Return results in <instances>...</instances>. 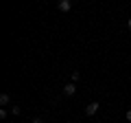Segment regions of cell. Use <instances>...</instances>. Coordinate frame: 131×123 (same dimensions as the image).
<instances>
[{
	"instance_id": "obj_3",
	"label": "cell",
	"mask_w": 131,
	"mask_h": 123,
	"mask_svg": "<svg viewBox=\"0 0 131 123\" xmlns=\"http://www.w3.org/2000/svg\"><path fill=\"white\" fill-rule=\"evenodd\" d=\"M70 9H72L70 0H61V2H59V11H70Z\"/></svg>"
},
{
	"instance_id": "obj_5",
	"label": "cell",
	"mask_w": 131,
	"mask_h": 123,
	"mask_svg": "<svg viewBox=\"0 0 131 123\" xmlns=\"http://www.w3.org/2000/svg\"><path fill=\"white\" fill-rule=\"evenodd\" d=\"M79 79H81V73H79V71H72V84L79 81Z\"/></svg>"
},
{
	"instance_id": "obj_6",
	"label": "cell",
	"mask_w": 131,
	"mask_h": 123,
	"mask_svg": "<svg viewBox=\"0 0 131 123\" xmlns=\"http://www.w3.org/2000/svg\"><path fill=\"white\" fill-rule=\"evenodd\" d=\"M22 110H20V106H11V114H20Z\"/></svg>"
},
{
	"instance_id": "obj_2",
	"label": "cell",
	"mask_w": 131,
	"mask_h": 123,
	"mask_svg": "<svg viewBox=\"0 0 131 123\" xmlns=\"http://www.w3.org/2000/svg\"><path fill=\"white\" fill-rule=\"evenodd\" d=\"M77 92V84H66V88H63V95L66 97H72Z\"/></svg>"
},
{
	"instance_id": "obj_7",
	"label": "cell",
	"mask_w": 131,
	"mask_h": 123,
	"mask_svg": "<svg viewBox=\"0 0 131 123\" xmlns=\"http://www.w3.org/2000/svg\"><path fill=\"white\" fill-rule=\"evenodd\" d=\"M127 121H131V110H127Z\"/></svg>"
},
{
	"instance_id": "obj_4",
	"label": "cell",
	"mask_w": 131,
	"mask_h": 123,
	"mask_svg": "<svg viewBox=\"0 0 131 123\" xmlns=\"http://www.w3.org/2000/svg\"><path fill=\"white\" fill-rule=\"evenodd\" d=\"M11 103V97L7 95V92H2V95H0V106H9Z\"/></svg>"
},
{
	"instance_id": "obj_8",
	"label": "cell",
	"mask_w": 131,
	"mask_h": 123,
	"mask_svg": "<svg viewBox=\"0 0 131 123\" xmlns=\"http://www.w3.org/2000/svg\"><path fill=\"white\" fill-rule=\"evenodd\" d=\"M31 123H44V121H42V119H33Z\"/></svg>"
},
{
	"instance_id": "obj_1",
	"label": "cell",
	"mask_w": 131,
	"mask_h": 123,
	"mask_svg": "<svg viewBox=\"0 0 131 123\" xmlns=\"http://www.w3.org/2000/svg\"><path fill=\"white\" fill-rule=\"evenodd\" d=\"M98 108H101V103H98V101H92V103L85 106V114H88V117H94V114L98 112Z\"/></svg>"
},
{
	"instance_id": "obj_9",
	"label": "cell",
	"mask_w": 131,
	"mask_h": 123,
	"mask_svg": "<svg viewBox=\"0 0 131 123\" xmlns=\"http://www.w3.org/2000/svg\"><path fill=\"white\" fill-rule=\"evenodd\" d=\"M127 27H129V29H131V18H129V20H127Z\"/></svg>"
}]
</instances>
